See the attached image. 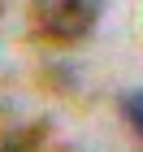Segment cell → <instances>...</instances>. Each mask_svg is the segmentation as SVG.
<instances>
[{
	"instance_id": "obj_1",
	"label": "cell",
	"mask_w": 143,
	"mask_h": 152,
	"mask_svg": "<svg viewBox=\"0 0 143 152\" xmlns=\"http://www.w3.org/2000/svg\"><path fill=\"white\" fill-rule=\"evenodd\" d=\"M104 13V0H30V26L48 44H83Z\"/></svg>"
},
{
	"instance_id": "obj_2",
	"label": "cell",
	"mask_w": 143,
	"mask_h": 152,
	"mask_svg": "<svg viewBox=\"0 0 143 152\" xmlns=\"http://www.w3.org/2000/svg\"><path fill=\"white\" fill-rule=\"evenodd\" d=\"M52 135V122L48 117H35V122H22V126L0 130V152H39Z\"/></svg>"
},
{
	"instance_id": "obj_3",
	"label": "cell",
	"mask_w": 143,
	"mask_h": 152,
	"mask_svg": "<svg viewBox=\"0 0 143 152\" xmlns=\"http://www.w3.org/2000/svg\"><path fill=\"white\" fill-rule=\"evenodd\" d=\"M121 117H126V126H130L134 135H139V143H143V87L121 96Z\"/></svg>"
},
{
	"instance_id": "obj_4",
	"label": "cell",
	"mask_w": 143,
	"mask_h": 152,
	"mask_svg": "<svg viewBox=\"0 0 143 152\" xmlns=\"http://www.w3.org/2000/svg\"><path fill=\"white\" fill-rule=\"evenodd\" d=\"M61 152H74V148H61Z\"/></svg>"
}]
</instances>
